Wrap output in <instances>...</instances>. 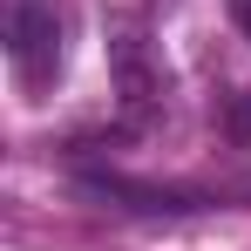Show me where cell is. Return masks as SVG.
<instances>
[{"label": "cell", "instance_id": "cell-3", "mask_svg": "<svg viewBox=\"0 0 251 251\" xmlns=\"http://www.w3.org/2000/svg\"><path fill=\"white\" fill-rule=\"evenodd\" d=\"M95 197H123L129 210H190V197H176V190H150V183H123V176H102V183H88Z\"/></svg>", "mask_w": 251, "mask_h": 251}, {"label": "cell", "instance_id": "cell-4", "mask_svg": "<svg viewBox=\"0 0 251 251\" xmlns=\"http://www.w3.org/2000/svg\"><path fill=\"white\" fill-rule=\"evenodd\" d=\"M231 129H238V143H251V88H245V102H238V116H231Z\"/></svg>", "mask_w": 251, "mask_h": 251}, {"label": "cell", "instance_id": "cell-5", "mask_svg": "<svg viewBox=\"0 0 251 251\" xmlns=\"http://www.w3.org/2000/svg\"><path fill=\"white\" fill-rule=\"evenodd\" d=\"M231 21H238V27L251 34V0H231Z\"/></svg>", "mask_w": 251, "mask_h": 251}, {"label": "cell", "instance_id": "cell-1", "mask_svg": "<svg viewBox=\"0 0 251 251\" xmlns=\"http://www.w3.org/2000/svg\"><path fill=\"white\" fill-rule=\"evenodd\" d=\"M7 54L21 68V82L41 88L54 68H61V21L48 0H14V21H7Z\"/></svg>", "mask_w": 251, "mask_h": 251}, {"label": "cell", "instance_id": "cell-2", "mask_svg": "<svg viewBox=\"0 0 251 251\" xmlns=\"http://www.w3.org/2000/svg\"><path fill=\"white\" fill-rule=\"evenodd\" d=\"M116 88H123V102L143 116V109H156V95H163V75L150 68V54L143 41H116Z\"/></svg>", "mask_w": 251, "mask_h": 251}]
</instances>
